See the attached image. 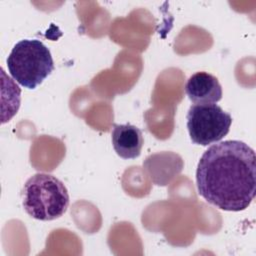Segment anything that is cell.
Instances as JSON below:
<instances>
[{
    "label": "cell",
    "mask_w": 256,
    "mask_h": 256,
    "mask_svg": "<svg viewBox=\"0 0 256 256\" xmlns=\"http://www.w3.org/2000/svg\"><path fill=\"white\" fill-rule=\"evenodd\" d=\"M111 139L115 152L123 159L137 158L144 142L141 130L131 124H114Z\"/></svg>",
    "instance_id": "8992f818"
},
{
    "label": "cell",
    "mask_w": 256,
    "mask_h": 256,
    "mask_svg": "<svg viewBox=\"0 0 256 256\" xmlns=\"http://www.w3.org/2000/svg\"><path fill=\"white\" fill-rule=\"evenodd\" d=\"M187 129L194 144L207 146L223 139L232 124L231 115L214 103L194 104L187 113Z\"/></svg>",
    "instance_id": "277c9868"
},
{
    "label": "cell",
    "mask_w": 256,
    "mask_h": 256,
    "mask_svg": "<svg viewBox=\"0 0 256 256\" xmlns=\"http://www.w3.org/2000/svg\"><path fill=\"white\" fill-rule=\"evenodd\" d=\"M200 196L224 211L245 210L256 193V156L239 140H226L210 146L196 170Z\"/></svg>",
    "instance_id": "6da1fadb"
},
{
    "label": "cell",
    "mask_w": 256,
    "mask_h": 256,
    "mask_svg": "<svg viewBox=\"0 0 256 256\" xmlns=\"http://www.w3.org/2000/svg\"><path fill=\"white\" fill-rule=\"evenodd\" d=\"M6 62L12 78L30 90L40 85L54 70L50 50L37 39H23L17 42Z\"/></svg>",
    "instance_id": "3957f363"
},
{
    "label": "cell",
    "mask_w": 256,
    "mask_h": 256,
    "mask_svg": "<svg viewBox=\"0 0 256 256\" xmlns=\"http://www.w3.org/2000/svg\"><path fill=\"white\" fill-rule=\"evenodd\" d=\"M22 205L30 217L51 221L63 216L67 211L69 194L63 182L55 176L37 173L24 184Z\"/></svg>",
    "instance_id": "7a4b0ae2"
},
{
    "label": "cell",
    "mask_w": 256,
    "mask_h": 256,
    "mask_svg": "<svg viewBox=\"0 0 256 256\" xmlns=\"http://www.w3.org/2000/svg\"><path fill=\"white\" fill-rule=\"evenodd\" d=\"M185 93L195 104L216 103L222 98V87L214 75L200 71L189 77Z\"/></svg>",
    "instance_id": "5b68a950"
}]
</instances>
